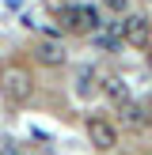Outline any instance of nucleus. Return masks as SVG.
<instances>
[{
  "label": "nucleus",
  "instance_id": "nucleus-2",
  "mask_svg": "<svg viewBox=\"0 0 152 155\" xmlns=\"http://www.w3.org/2000/svg\"><path fill=\"white\" fill-rule=\"evenodd\" d=\"M118 38H122L126 45L144 49V45L152 42V19H148V15H141V12H126V15H122V23H118Z\"/></svg>",
  "mask_w": 152,
  "mask_h": 155
},
{
  "label": "nucleus",
  "instance_id": "nucleus-9",
  "mask_svg": "<svg viewBox=\"0 0 152 155\" xmlns=\"http://www.w3.org/2000/svg\"><path fill=\"white\" fill-rule=\"evenodd\" d=\"M106 8H110L114 15H126V8H129V0H106Z\"/></svg>",
  "mask_w": 152,
  "mask_h": 155
},
{
  "label": "nucleus",
  "instance_id": "nucleus-10",
  "mask_svg": "<svg viewBox=\"0 0 152 155\" xmlns=\"http://www.w3.org/2000/svg\"><path fill=\"white\" fill-rule=\"evenodd\" d=\"M144 49H148V53H144V61H148V68H152V45H144Z\"/></svg>",
  "mask_w": 152,
  "mask_h": 155
},
{
  "label": "nucleus",
  "instance_id": "nucleus-6",
  "mask_svg": "<svg viewBox=\"0 0 152 155\" xmlns=\"http://www.w3.org/2000/svg\"><path fill=\"white\" fill-rule=\"evenodd\" d=\"M99 91H103V95L110 98L114 106H126V102H133V98H129V83L122 80V76H106V80L99 83Z\"/></svg>",
  "mask_w": 152,
  "mask_h": 155
},
{
  "label": "nucleus",
  "instance_id": "nucleus-3",
  "mask_svg": "<svg viewBox=\"0 0 152 155\" xmlns=\"http://www.w3.org/2000/svg\"><path fill=\"white\" fill-rule=\"evenodd\" d=\"M88 140L95 151H114L118 148V129L103 117H88Z\"/></svg>",
  "mask_w": 152,
  "mask_h": 155
},
{
  "label": "nucleus",
  "instance_id": "nucleus-4",
  "mask_svg": "<svg viewBox=\"0 0 152 155\" xmlns=\"http://www.w3.org/2000/svg\"><path fill=\"white\" fill-rule=\"evenodd\" d=\"M38 64H46V68H61L68 61V53H65V45L57 42V38H42V42H38Z\"/></svg>",
  "mask_w": 152,
  "mask_h": 155
},
{
  "label": "nucleus",
  "instance_id": "nucleus-7",
  "mask_svg": "<svg viewBox=\"0 0 152 155\" xmlns=\"http://www.w3.org/2000/svg\"><path fill=\"white\" fill-rule=\"evenodd\" d=\"M118 114H122V125H126V129H144V125H148V117H144V106H137V102L118 106Z\"/></svg>",
  "mask_w": 152,
  "mask_h": 155
},
{
  "label": "nucleus",
  "instance_id": "nucleus-1",
  "mask_svg": "<svg viewBox=\"0 0 152 155\" xmlns=\"http://www.w3.org/2000/svg\"><path fill=\"white\" fill-rule=\"evenodd\" d=\"M0 95H4L12 106L30 102V95H34V80H30V72L19 68V64H8L4 72H0Z\"/></svg>",
  "mask_w": 152,
  "mask_h": 155
},
{
  "label": "nucleus",
  "instance_id": "nucleus-5",
  "mask_svg": "<svg viewBox=\"0 0 152 155\" xmlns=\"http://www.w3.org/2000/svg\"><path fill=\"white\" fill-rule=\"evenodd\" d=\"M61 19H65L68 30H95L99 27V15L91 12V8H65Z\"/></svg>",
  "mask_w": 152,
  "mask_h": 155
},
{
  "label": "nucleus",
  "instance_id": "nucleus-8",
  "mask_svg": "<svg viewBox=\"0 0 152 155\" xmlns=\"http://www.w3.org/2000/svg\"><path fill=\"white\" fill-rule=\"evenodd\" d=\"M95 91H99V83H95V76H91L88 68H84V72L76 76V95H80V98H88V95H95Z\"/></svg>",
  "mask_w": 152,
  "mask_h": 155
}]
</instances>
